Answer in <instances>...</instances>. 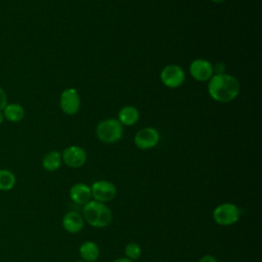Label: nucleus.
Masks as SVG:
<instances>
[{
  "instance_id": "obj_10",
  "label": "nucleus",
  "mask_w": 262,
  "mask_h": 262,
  "mask_svg": "<svg viewBox=\"0 0 262 262\" xmlns=\"http://www.w3.org/2000/svg\"><path fill=\"white\" fill-rule=\"evenodd\" d=\"M189 73L194 80L200 82L209 81L214 75L212 63L203 58H198L191 61L189 66Z\"/></svg>"
},
{
  "instance_id": "obj_13",
  "label": "nucleus",
  "mask_w": 262,
  "mask_h": 262,
  "mask_svg": "<svg viewBox=\"0 0 262 262\" xmlns=\"http://www.w3.org/2000/svg\"><path fill=\"white\" fill-rule=\"evenodd\" d=\"M99 248L92 241L84 242L79 247V254L85 262H95L99 257Z\"/></svg>"
},
{
  "instance_id": "obj_19",
  "label": "nucleus",
  "mask_w": 262,
  "mask_h": 262,
  "mask_svg": "<svg viewBox=\"0 0 262 262\" xmlns=\"http://www.w3.org/2000/svg\"><path fill=\"white\" fill-rule=\"evenodd\" d=\"M7 104V96L2 87H0V111H3L5 105Z\"/></svg>"
},
{
  "instance_id": "obj_16",
  "label": "nucleus",
  "mask_w": 262,
  "mask_h": 262,
  "mask_svg": "<svg viewBox=\"0 0 262 262\" xmlns=\"http://www.w3.org/2000/svg\"><path fill=\"white\" fill-rule=\"evenodd\" d=\"M61 154L57 150H50L42 159V167L48 172L56 171L61 165Z\"/></svg>"
},
{
  "instance_id": "obj_12",
  "label": "nucleus",
  "mask_w": 262,
  "mask_h": 262,
  "mask_svg": "<svg viewBox=\"0 0 262 262\" xmlns=\"http://www.w3.org/2000/svg\"><path fill=\"white\" fill-rule=\"evenodd\" d=\"M70 198L75 204L84 206L92 198L91 188L85 183H76L70 189Z\"/></svg>"
},
{
  "instance_id": "obj_11",
  "label": "nucleus",
  "mask_w": 262,
  "mask_h": 262,
  "mask_svg": "<svg viewBox=\"0 0 262 262\" xmlns=\"http://www.w3.org/2000/svg\"><path fill=\"white\" fill-rule=\"evenodd\" d=\"M84 222L82 214L75 211H70L64 214L61 220L63 229L70 233H78L81 231L84 226Z\"/></svg>"
},
{
  "instance_id": "obj_18",
  "label": "nucleus",
  "mask_w": 262,
  "mask_h": 262,
  "mask_svg": "<svg viewBox=\"0 0 262 262\" xmlns=\"http://www.w3.org/2000/svg\"><path fill=\"white\" fill-rule=\"evenodd\" d=\"M124 253H125L126 258H128V259H130L132 261H135V260L140 258V256H141V249H140V246L137 243L130 242V243H128L125 246Z\"/></svg>"
},
{
  "instance_id": "obj_20",
  "label": "nucleus",
  "mask_w": 262,
  "mask_h": 262,
  "mask_svg": "<svg viewBox=\"0 0 262 262\" xmlns=\"http://www.w3.org/2000/svg\"><path fill=\"white\" fill-rule=\"evenodd\" d=\"M199 262H217V260H216V258H215L214 256L207 254V255H204V256L199 260Z\"/></svg>"
},
{
  "instance_id": "obj_14",
  "label": "nucleus",
  "mask_w": 262,
  "mask_h": 262,
  "mask_svg": "<svg viewBox=\"0 0 262 262\" xmlns=\"http://www.w3.org/2000/svg\"><path fill=\"white\" fill-rule=\"evenodd\" d=\"M3 115L4 119L11 123H17L20 122L25 117V110L24 107L16 102L7 103L5 107L3 108Z\"/></svg>"
},
{
  "instance_id": "obj_9",
  "label": "nucleus",
  "mask_w": 262,
  "mask_h": 262,
  "mask_svg": "<svg viewBox=\"0 0 262 262\" xmlns=\"http://www.w3.org/2000/svg\"><path fill=\"white\" fill-rule=\"evenodd\" d=\"M59 104L61 111L67 115H75L80 110L81 100L76 89L68 88L60 94Z\"/></svg>"
},
{
  "instance_id": "obj_1",
  "label": "nucleus",
  "mask_w": 262,
  "mask_h": 262,
  "mask_svg": "<svg viewBox=\"0 0 262 262\" xmlns=\"http://www.w3.org/2000/svg\"><path fill=\"white\" fill-rule=\"evenodd\" d=\"M208 92L218 102H229L239 93V83L231 75L217 74L209 80Z\"/></svg>"
},
{
  "instance_id": "obj_4",
  "label": "nucleus",
  "mask_w": 262,
  "mask_h": 262,
  "mask_svg": "<svg viewBox=\"0 0 262 262\" xmlns=\"http://www.w3.org/2000/svg\"><path fill=\"white\" fill-rule=\"evenodd\" d=\"M241 211L232 203H223L218 205L213 211L214 221L221 226H228L236 223L239 219Z\"/></svg>"
},
{
  "instance_id": "obj_23",
  "label": "nucleus",
  "mask_w": 262,
  "mask_h": 262,
  "mask_svg": "<svg viewBox=\"0 0 262 262\" xmlns=\"http://www.w3.org/2000/svg\"><path fill=\"white\" fill-rule=\"evenodd\" d=\"M212 2H214V3H216V4H219V3H222V2H224L225 0H211Z\"/></svg>"
},
{
  "instance_id": "obj_24",
  "label": "nucleus",
  "mask_w": 262,
  "mask_h": 262,
  "mask_svg": "<svg viewBox=\"0 0 262 262\" xmlns=\"http://www.w3.org/2000/svg\"><path fill=\"white\" fill-rule=\"evenodd\" d=\"M76 262H85V261H83V260H81V261H76Z\"/></svg>"
},
{
  "instance_id": "obj_7",
  "label": "nucleus",
  "mask_w": 262,
  "mask_h": 262,
  "mask_svg": "<svg viewBox=\"0 0 262 262\" xmlns=\"http://www.w3.org/2000/svg\"><path fill=\"white\" fill-rule=\"evenodd\" d=\"M159 132L152 127H144L134 136V143L139 149H150L159 143Z\"/></svg>"
},
{
  "instance_id": "obj_6",
  "label": "nucleus",
  "mask_w": 262,
  "mask_h": 262,
  "mask_svg": "<svg viewBox=\"0 0 262 262\" xmlns=\"http://www.w3.org/2000/svg\"><path fill=\"white\" fill-rule=\"evenodd\" d=\"M91 195L94 201L100 203H106L115 199L117 194V188L115 184L106 180H98L91 185Z\"/></svg>"
},
{
  "instance_id": "obj_5",
  "label": "nucleus",
  "mask_w": 262,
  "mask_h": 262,
  "mask_svg": "<svg viewBox=\"0 0 262 262\" xmlns=\"http://www.w3.org/2000/svg\"><path fill=\"white\" fill-rule=\"evenodd\" d=\"M162 83L168 88H177L182 85L185 79L183 70L177 64L166 66L160 75Z\"/></svg>"
},
{
  "instance_id": "obj_8",
  "label": "nucleus",
  "mask_w": 262,
  "mask_h": 262,
  "mask_svg": "<svg viewBox=\"0 0 262 262\" xmlns=\"http://www.w3.org/2000/svg\"><path fill=\"white\" fill-rule=\"evenodd\" d=\"M61 160L70 168H80L85 164L87 155L82 147L71 145L62 150Z\"/></svg>"
},
{
  "instance_id": "obj_15",
  "label": "nucleus",
  "mask_w": 262,
  "mask_h": 262,
  "mask_svg": "<svg viewBox=\"0 0 262 262\" xmlns=\"http://www.w3.org/2000/svg\"><path fill=\"white\" fill-rule=\"evenodd\" d=\"M118 121L124 126H132L137 123L139 119V113L136 107L132 105H126L122 107L118 115Z\"/></svg>"
},
{
  "instance_id": "obj_2",
  "label": "nucleus",
  "mask_w": 262,
  "mask_h": 262,
  "mask_svg": "<svg viewBox=\"0 0 262 262\" xmlns=\"http://www.w3.org/2000/svg\"><path fill=\"white\" fill-rule=\"evenodd\" d=\"M82 216L84 221L96 228H103L107 226L113 219L111 209L104 203L94 200H90L83 206Z\"/></svg>"
},
{
  "instance_id": "obj_17",
  "label": "nucleus",
  "mask_w": 262,
  "mask_h": 262,
  "mask_svg": "<svg viewBox=\"0 0 262 262\" xmlns=\"http://www.w3.org/2000/svg\"><path fill=\"white\" fill-rule=\"evenodd\" d=\"M16 182L15 175L7 170V169H0V190L1 191H8L11 190Z\"/></svg>"
},
{
  "instance_id": "obj_22",
  "label": "nucleus",
  "mask_w": 262,
  "mask_h": 262,
  "mask_svg": "<svg viewBox=\"0 0 262 262\" xmlns=\"http://www.w3.org/2000/svg\"><path fill=\"white\" fill-rule=\"evenodd\" d=\"M4 121V115H3V112L0 111V125L3 123Z\"/></svg>"
},
{
  "instance_id": "obj_3",
  "label": "nucleus",
  "mask_w": 262,
  "mask_h": 262,
  "mask_svg": "<svg viewBox=\"0 0 262 262\" xmlns=\"http://www.w3.org/2000/svg\"><path fill=\"white\" fill-rule=\"evenodd\" d=\"M96 136L103 143H115L123 136V125L116 119H106L96 126Z\"/></svg>"
},
{
  "instance_id": "obj_21",
  "label": "nucleus",
  "mask_w": 262,
  "mask_h": 262,
  "mask_svg": "<svg viewBox=\"0 0 262 262\" xmlns=\"http://www.w3.org/2000/svg\"><path fill=\"white\" fill-rule=\"evenodd\" d=\"M113 262H133L132 260L126 258V257H121V258H117L115 259Z\"/></svg>"
}]
</instances>
